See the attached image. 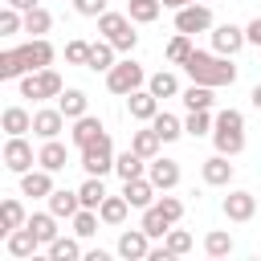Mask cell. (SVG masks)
Returning a JSON list of instances; mask_svg holds the SVG:
<instances>
[{"mask_svg": "<svg viewBox=\"0 0 261 261\" xmlns=\"http://www.w3.org/2000/svg\"><path fill=\"white\" fill-rule=\"evenodd\" d=\"M188 4H196V0H163V8H188Z\"/></svg>", "mask_w": 261, "mask_h": 261, "instance_id": "52", "label": "cell"}, {"mask_svg": "<svg viewBox=\"0 0 261 261\" xmlns=\"http://www.w3.org/2000/svg\"><path fill=\"white\" fill-rule=\"evenodd\" d=\"M65 130V114H61V106H45V110H37L33 114V135L45 143V139H57Z\"/></svg>", "mask_w": 261, "mask_h": 261, "instance_id": "11", "label": "cell"}, {"mask_svg": "<svg viewBox=\"0 0 261 261\" xmlns=\"http://www.w3.org/2000/svg\"><path fill=\"white\" fill-rule=\"evenodd\" d=\"M139 224H143V232H147L151 241H163V237L171 232V220L163 216V208H159V204H151V208H143V220H139Z\"/></svg>", "mask_w": 261, "mask_h": 261, "instance_id": "25", "label": "cell"}, {"mask_svg": "<svg viewBox=\"0 0 261 261\" xmlns=\"http://www.w3.org/2000/svg\"><path fill=\"white\" fill-rule=\"evenodd\" d=\"M147 175H151V184H155L159 192H171V188L179 184V163H175V159H159V155H155V159L147 163Z\"/></svg>", "mask_w": 261, "mask_h": 261, "instance_id": "14", "label": "cell"}, {"mask_svg": "<svg viewBox=\"0 0 261 261\" xmlns=\"http://www.w3.org/2000/svg\"><path fill=\"white\" fill-rule=\"evenodd\" d=\"M77 208H82V196H77V192H65V188H53V192H49V212H53V216H61V220L69 216V220H73Z\"/></svg>", "mask_w": 261, "mask_h": 261, "instance_id": "22", "label": "cell"}, {"mask_svg": "<svg viewBox=\"0 0 261 261\" xmlns=\"http://www.w3.org/2000/svg\"><path fill=\"white\" fill-rule=\"evenodd\" d=\"M0 126H4V135H24V130H33V114L24 106H8L0 114Z\"/></svg>", "mask_w": 261, "mask_h": 261, "instance_id": "32", "label": "cell"}, {"mask_svg": "<svg viewBox=\"0 0 261 261\" xmlns=\"http://www.w3.org/2000/svg\"><path fill=\"white\" fill-rule=\"evenodd\" d=\"M4 249H8L12 257H20V261H24V257H33V253L41 249V241H37V232H33L29 224H20V228H12V232L4 237Z\"/></svg>", "mask_w": 261, "mask_h": 261, "instance_id": "16", "label": "cell"}, {"mask_svg": "<svg viewBox=\"0 0 261 261\" xmlns=\"http://www.w3.org/2000/svg\"><path fill=\"white\" fill-rule=\"evenodd\" d=\"M216 20H212V8L208 4H188V8H175V33H208Z\"/></svg>", "mask_w": 261, "mask_h": 261, "instance_id": "8", "label": "cell"}, {"mask_svg": "<svg viewBox=\"0 0 261 261\" xmlns=\"http://www.w3.org/2000/svg\"><path fill=\"white\" fill-rule=\"evenodd\" d=\"M151 253V237L143 232V224L139 228H126L122 237H118V257H126V261H143Z\"/></svg>", "mask_w": 261, "mask_h": 261, "instance_id": "13", "label": "cell"}, {"mask_svg": "<svg viewBox=\"0 0 261 261\" xmlns=\"http://www.w3.org/2000/svg\"><path fill=\"white\" fill-rule=\"evenodd\" d=\"M49 29H53V16H49V8H41V4H37V8H29V12H24V33H33V37H45Z\"/></svg>", "mask_w": 261, "mask_h": 261, "instance_id": "40", "label": "cell"}, {"mask_svg": "<svg viewBox=\"0 0 261 261\" xmlns=\"http://www.w3.org/2000/svg\"><path fill=\"white\" fill-rule=\"evenodd\" d=\"M126 106H130V118H139V122H151L155 114H159V98L143 86V90H135V94H126Z\"/></svg>", "mask_w": 261, "mask_h": 261, "instance_id": "18", "label": "cell"}, {"mask_svg": "<svg viewBox=\"0 0 261 261\" xmlns=\"http://www.w3.org/2000/svg\"><path fill=\"white\" fill-rule=\"evenodd\" d=\"M20 224H29V212H24V204H20V200H12V196H8V200L0 204V232L8 237V232H12V228H20Z\"/></svg>", "mask_w": 261, "mask_h": 261, "instance_id": "28", "label": "cell"}, {"mask_svg": "<svg viewBox=\"0 0 261 261\" xmlns=\"http://www.w3.org/2000/svg\"><path fill=\"white\" fill-rule=\"evenodd\" d=\"M249 102H253V106H257V110H261V82H257V86H253V94H249Z\"/></svg>", "mask_w": 261, "mask_h": 261, "instance_id": "51", "label": "cell"}, {"mask_svg": "<svg viewBox=\"0 0 261 261\" xmlns=\"http://www.w3.org/2000/svg\"><path fill=\"white\" fill-rule=\"evenodd\" d=\"M98 220H102V216H98V208H77V216H73V232L86 241V237H94V232H98Z\"/></svg>", "mask_w": 261, "mask_h": 261, "instance_id": "43", "label": "cell"}, {"mask_svg": "<svg viewBox=\"0 0 261 261\" xmlns=\"http://www.w3.org/2000/svg\"><path fill=\"white\" fill-rule=\"evenodd\" d=\"M106 135V126L94 118V114H82V118H73V130H69V139H73V147L82 151V147H90L94 139H102Z\"/></svg>", "mask_w": 261, "mask_h": 261, "instance_id": "19", "label": "cell"}, {"mask_svg": "<svg viewBox=\"0 0 261 261\" xmlns=\"http://www.w3.org/2000/svg\"><path fill=\"white\" fill-rule=\"evenodd\" d=\"M147 163H151V159H143L139 151H122V155H114V171H118V179H139V175H147Z\"/></svg>", "mask_w": 261, "mask_h": 261, "instance_id": "24", "label": "cell"}, {"mask_svg": "<svg viewBox=\"0 0 261 261\" xmlns=\"http://www.w3.org/2000/svg\"><path fill=\"white\" fill-rule=\"evenodd\" d=\"M151 126H155V135H159L163 143H175V139L184 135V122H179L175 114H167V110H159V114L151 118Z\"/></svg>", "mask_w": 261, "mask_h": 261, "instance_id": "37", "label": "cell"}, {"mask_svg": "<svg viewBox=\"0 0 261 261\" xmlns=\"http://www.w3.org/2000/svg\"><path fill=\"white\" fill-rule=\"evenodd\" d=\"M20 53H24V61H29V73H33V69H49V65H53V45H49L45 37H33L29 45H20Z\"/></svg>", "mask_w": 261, "mask_h": 261, "instance_id": "20", "label": "cell"}, {"mask_svg": "<svg viewBox=\"0 0 261 261\" xmlns=\"http://www.w3.org/2000/svg\"><path fill=\"white\" fill-rule=\"evenodd\" d=\"M224 216L232 220V224H245V220H253V212H257V196L253 192H245V188H237V192H228L224 196Z\"/></svg>", "mask_w": 261, "mask_h": 261, "instance_id": "10", "label": "cell"}, {"mask_svg": "<svg viewBox=\"0 0 261 261\" xmlns=\"http://www.w3.org/2000/svg\"><path fill=\"white\" fill-rule=\"evenodd\" d=\"M4 4H12V8H20V12H29V8H37L41 0H4Z\"/></svg>", "mask_w": 261, "mask_h": 261, "instance_id": "50", "label": "cell"}, {"mask_svg": "<svg viewBox=\"0 0 261 261\" xmlns=\"http://www.w3.org/2000/svg\"><path fill=\"white\" fill-rule=\"evenodd\" d=\"M98 33H102L118 53H130V49L139 45V33L130 29V16H122V12H102V16H98Z\"/></svg>", "mask_w": 261, "mask_h": 261, "instance_id": "3", "label": "cell"}, {"mask_svg": "<svg viewBox=\"0 0 261 261\" xmlns=\"http://www.w3.org/2000/svg\"><path fill=\"white\" fill-rule=\"evenodd\" d=\"M29 73V61H24V53L20 49H8V53H0V77L4 82H12V77H24Z\"/></svg>", "mask_w": 261, "mask_h": 261, "instance_id": "34", "label": "cell"}, {"mask_svg": "<svg viewBox=\"0 0 261 261\" xmlns=\"http://www.w3.org/2000/svg\"><path fill=\"white\" fill-rule=\"evenodd\" d=\"M155 184H151V175H139V179H122V196L130 200V208H151L155 204Z\"/></svg>", "mask_w": 261, "mask_h": 261, "instance_id": "15", "label": "cell"}, {"mask_svg": "<svg viewBox=\"0 0 261 261\" xmlns=\"http://www.w3.org/2000/svg\"><path fill=\"white\" fill-rule=\"evenodd\" d=\"M143 86H147V73H143V65L130 61V57H126V61H114V69L106 73V90H110V94H122V98H126V94H135V90H143Z\"/></svg>", "mask_w": 261, "mask_h": 261, "instance_id": "4", "label": "cell"}, {"mask_svg": "<svg viewBox=\"0 0 261 261\" xmlns=\"http://www.w3.org/2000/svg\"><path fill=\"white\" fill-rule=\"evenodd\" d=\"M20 29H24V12L12 8V4H4V12H0V33L12 37V33H20Z\"/></svg>", "mask_w": 261, "mask_h": 261, "instance_id": "45", "label": "cell"}, {"mask_svg": "<svg viewBox=\"0 0 261 261\" xmlns=\"http://www.w3.org/2000/svg\"><path fill=\"white\" fill-rule=\"evenodd\" d=\"M155 204H159V208H163V216H167V220H171V224H175V220H179V216H184V204H179V200H175V196H159V200H155Z\"/></svg>", "mask_w": 261, "mask_h": 261, "instance_id": "47", "label": "cell"}, {"mask_svg": "<svg viewBox=\"0 0 261 261\" xmlns=\"http://www.w3.org/2000/svg\"><path fill=\"white\" fill-rule=\"evenodd\" d=\"M61 73L57 69H33V73H24L20 77V98H33V102H41V98H61Z\"/></svg>", "mask_w": 261, "mask_h": 261, "instance_id": "5", "label": "cell"}, {"mask_svg": "<svg viewBox=\"0 0 261 261\" xmlns=\"http://www.w3.org/2000/svg\"><path fill=\"white\" fill-rule=\"evenodd\" d=\"M200 175H204V184L208 188H228L232 184V175H237V167L228 163V155H212V159H204V167H200Z\"/></svg>", "mask_w": 261, "mask_h": 261, "instance_id": "12", "label": "cell"}, {"mask_svg": "<svg viewBox=\"0 0 261 261\" xmlns=\"http://www.w3.org/2000/svg\"><path fill=\"white\" fill-rule=\"evenodd\" d=\"M73 12L77 16H102L106 12V0H73Z\"/></svg>", "mask_w": 261, "mask_h": 261, "instance_id": "48", "label": "cell"}, {"mask_svg": "<svg viewBox=\"0 0 261 261\" xmlns=\"http://www.w3.org/2000/svg\"><path fill=\"white\" fill-rule=\"evenodd\" d=\"M77 196H82V208H98L110 192H106V184H102V175H86V184L77 188Z\"/></svg>", "mask_w": 261, "mask_h": 261, "instance_id": "38", "label": "cell"}, {"mask_svg": "<svg viewBox=\"0 0 261 261\" xmlns=\"http://www.w3.org/2000/svg\"><path fill=\"white\" fill-rule=\"evenodd\" d=\"M184 69H188V77H192V82L212 86V90H220V86H232V82H237V65H232L228 57H220V53H204V49H192V57L184 61Z\"/></svg>", "mask_w": 261, "mask_h": 261, "instance_id": "1", "label": "cell"}, {"mask_svg": "<svg viewBox=\"0 0 261 261\" xmlns=\"http://www.w3.org/2000/svg\"><path fill=\"white\" fill-rule=\"evenodd\" d=\"M65 61H69V65H86V61H90V41H82V37L69 41V45H65Z\"/></svg>", "mask_w": 261, "mask_h": 261, "instance_id": "46", "label": "cell"}, {"mask_svg": "<svg viewBox=\"0 0 261 261\" xmlns=\"http://www.w3.org/2000/svg\"><path fill=\"white\" fill-rule=\"evenodd\" d=\"M57 106H61L65 118H82V114H90V98H86V90H61Z\"/></svg>", "mask_w": 261, "mask_h": 261, "instance_id": "31", "label": "cell"}, {"mask_svg": "<svg viewBox=\"0 0 261 261\" xmlns=\"http://www.w3.org/2000/svg\"><path fill=\"white\" fill-rule=\"evenodd\" d=\"M159 8H163V0H126V16L135 24H151L159 16Z\"/></svg>", "mask_w": 261, "mask_h": 261, "instance_id": "39", "label": "cell"}, {"mask_svg": "<svg viewBox=\"0 0 261 261\" xmlns=\"http://www.w3.org/2000/svg\"><path fill=\"white\" fill-rule=\"evenodd\" d=\"M33 163H37L33 143H29L24 135H8V143H4V167H8L12 175H24V171H33Z\"/></svg>", "mask_w": 261, "mask_h": 261, "instance_id": "7", "label": "cell"}, {"mask_svg": "<svg viewBox=\"0 0 261 261\" xmlns=\"http://www.w3.org/2000/svg\"><path fill=\"white\" fill-rule=\"evenodd\" d=\"M212 143L220 155H241L245 151V114L241 110H216V126H212Z\"/></svg>", "mask_w": 261, "mask_h": 261, "instance_id": "2", "label": "cell"}, {"mask_svg": "<svg viewBox=\"0 0 261 261\" xmlns=\"http://www.w3.org/2000/svg\"><path fill=\"white\" fill-rule=\"evenodd\" d=\"M126 212H130V200L126 196H106L102 204H98V216H102V224H122L126 220Z\"/></svg>", "mask_w": 261, "mask_h": 261, "instance_id": "27", "label": "cell"}, {"mask_svg": "<svg viewBox=\"0 0 261 261\" xmlns=\"http://www.w3.org/2000/svg\"><path fill=\"white\" fill-rule=\"evenodd\" d=\"M53 192V171L37 167V171H24L20 175V196H33V200H49Z\"/></svg>", "mask_w": 261, "mask_h": 261, "instance_id": "17", "label": "cell"}, {"mask_svg": "<svg viewBox=\"0 0 261 261\" xmlns=\"http://www.w3.org/2000/svg\"><path fill=\"white\" fill-rule=\"evenodd\" d=\"M163 245H167V253H171V257H184V253H192V232L171 228V232L163 237Z\"/></svg>", "mask_w": 261, "mask_h": 261, "instance_id": "44", "label": "cell"}, {"mask_svg": "<svg viewBox=\"0 0 261 261\" xmlns=\"http://www.w3.org/2000/svg\"><path fill=\"white\" fill-rule=\"evenodd\" d=\"M147 90H151L155 98H175V94H184V90H179V77H175L171 69L151 73V77H147Z\"/></svg>", "mask_w": 261, "mask_h": 261, "instance_id": "30", "label": "cell"}, {"mask_svg": "<svg viewBox=\"0 0 261 261\" xmlns=\"http://www.w3.org/2000/svg\"><path fill=\"white\" fill-rule=\"evenodd\" d=\"M159 147H163V139L155 135V126H151V122H147L143 130H135V135H130V151H139L143 159H155V155H159Z\"/></svg>", "mask_w": 261, "mask_h": 261, "instance_id": "26", "label": "cell"}, {"mask_svg": "<svg viewBox=\"0 0 261 261\" xmlns=\"http://www.w3.org/2000/svg\"><path fill=\"white\" fill-rule=\"evenodd\" d=\"M82 171H86V175H106V171H114V143H110V135H102V139H94L90 147H82Z\"/></svg>", "mask_w": 261, "mask_h": 261, "instance_id": "6", "label": "cell"}, {"mask_svg": "<svg viewBox=\"0 0 261 261\" xmlns=\"http://www.w3.org/2000/svg\"><path fill=\"white\" fill-rule=\"evenodd\" d=\"M114 53H118V49H114L106 37L94 41V45H90V61H86V69H94V73H110V69H114Z\"/></svg>", "mask_w": 261, "mask_h": 261, "instance_id": "23", "label": "cell"}, {"mask_svg": "<svg viewBox=\"0 0 261 261\" xmlns=\"http://www.w3.org/2000/svg\"><path fill=\"white\" fill-rule=\"evenodd\" d=\"M204 253H208V257H228V253H232V237H228L224 228H212V232L204 237Z\"/></svg>", "mask_w": 261, "mask_h": 261, "instance_id": "41", "label": "cell"}, {"mask_svg": "<svg viewBox=\"0 0 261 261\" xmlns=\"http://www.w3.org/2000/svg\"><path fill=\"white\" fill-rule=\"evenodd\" d=\"M212 102H216L212 86H200V82H192V86L184 90V106H188V110H212Z\"/></svg>", "mask_w": 261, "mask_h": 261, "instance_id": "35", "label": "cell"}, {"mask_svg": "<svg viewBox=\"0 0 261 261\" xmlns=\"http://www.w3.org/2000/svg\"><path fill=\"white\" fill-rule=\"evenodd\" d=\"M82 237L73 232V237H57L53 245H45V253H49V261H77L82 257V245H77Z\"/></svg>", "mask_w": 261, "mask_h": 261, "instance_id": "33", "label": "cell"}, {"mask_svg": "<svg viewBox=\"0 0 261 261\" xmlns=\"http://www.w3.org/2000/svg\"><path fill=\"white\" fill-rule=\"evenodd\" d=\"M57 220H61V216H53V212H33V216H29V228L37 232L41 245H53V241L61 237V232H57Z\"/></svg>", "mask_w": 261, "mask_h": 261, "instance_id": "29", "label": "cell"}, {"mask_svg": "<svg viewBox=\"0 0 261 261\" xmlns=\"http://www.w3.org/2000/svg\"><path fill=\"white\" fill-rule=\"evenodd\" d=\"M212 126H216V114H212V110H188V118H184V130H188L192 139L212 135Z\"/></svg>", "mask_w": 261, "mask_h": 261, "instance_id": "36", "label": "cell"}, {"mask_svg": "<svg viewBox=\"0 0 261 261\" xmlns=\"http://www.w3.org/2000/svg\"><path fill=\"white\" fill-rule=\"evenodd\" d=\"M188 57H192V37H188V33H175V37L167 41V61H171V65H184Z\"/></svg>", "mask_w": 261, "mask_h": 261, "instance_id": "42", "label": "cell"}, {"mask_svg": "<svg viewBox=\"0 0 261 261\" xmlns=\"http://www.w3.org/2000/svg\"><path fill=\"white\" fill-rule=\"evenodd\" d=\"M65 159H69V151H65L61 139H45L41 151H37V167H45V171H61Z\"/></svg>", "mask_w": 261, "mask_h": 261, "instance_id": "21", "label": "cell"}, {"mask_svg": "<svg viewBox=\"0 0 261 261\" xmlns=\"http://www.w3.org/2000/svg\"><path fill=\"white\" fill-rule=\"evenodd\" d=\"M245 37H249V45H257V49H261V16H257V20H249Z\"/></svg>", "mask_w": 261, "mask_h": 261, "instance_id": "49", "label": "cell"}, {"mask_svg": "<svg viewBox=\"0 0 261 261\" xmlns=\"http://www.w3.org/2000/svg\"><path fill=\"white\" fill-rule=\"evenodd\" d=\"M245 45H249L245 29H237V24H212V53L232 57V53H241Z\"/></svg>", "mask_w": 261, "mask_h": 261, "instance_id": "9", "label": "cell"}]
</instances>
